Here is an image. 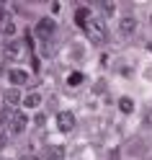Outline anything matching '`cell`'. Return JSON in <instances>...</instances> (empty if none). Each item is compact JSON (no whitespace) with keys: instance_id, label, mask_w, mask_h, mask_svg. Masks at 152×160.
Masks as SVG:
<instances>
[{"instance_id":"6da1fadb","label":"cell","mask_w":152,"mask_h":160,"mask_svg":"<svg viewBox=\"0 0 152 160\" xmlns=\"http://www.w3.org/2000/svg\"><path fill=\"white\" fill-rule=\"evenodd\" d=\"M85 34H88V39H90L93 44H106V39H108L106 23L98 21V18H90V21L85 23Z\"/></svg>"},{"instance_id":"7a4b0ae2","label":"cell","mask_w":152,"mask_h":160,"mask_svg":"<svg viewBox=\"0 0 152 160\" xmlns=\"http://www.w3.org/2000/svg\"><path fill=\"white\" fill-rule=\"evenodd\" d=\"M8 132L11 134H23L26 132V124H28V119L23 111H11V116H8Z\"/></svg>"},{"instance_id":"3957f363","label":"cell","mask_w":152,"mask_h":160,"mask_svg":"<svg viewBox=\"0 0 152 160\" xmlns=\"http://www.w3.org/2000/svg\"><path fill=\"white\" fill-rule=\"evenodd\" d=\"M57 31V21L54 18H39L36 21V36L42 39V42H49V39L54 36Z\"/></svg>"},{"instance_id":"277c9868","label":"cell","mask_w":152,"mask_h":160,"mask_svg":"<svg viewBox=\"0 0 152 160\" xmlns=\"http://www.w3.org/2000/svg\"><path fill=\"white\" fill-rule=\"evenodd\" d=\"M75 124H77V119H75L72 111H59V114H57V129H59V132H65V134L72 132Z\"/></svg>"},{"instance_id":"5b68a950","label":"cell","mask_w":152,"mask_h":160,"mask_svg":"<svg viewBox=\"0 0 152 160\" xmlns=\"http://www.w3.org/2000/svg\"><path fill=\"white\" fill-rule=\"evenodd\" d=\"M8 80H11L13 85H26L28 83V72H26V70L13 67V70H8Z\"/></svg>"},{"instance_id":"8992f818","label":"cell","mask_w":152,"mask_h":160,"mask_svg":"<svg viewBox=\"0 0 152 160\" xmlns=\"http://www.w3.org/2000/svg\"><path fill=\"white\" fill-rule=\"evenodd\" d=\"M119 31L124 34V36H131V34L137 31V18H131V16L121 18V21H119Z\"/></svg>"},{"instance_id":"52a82bcc","label":"cell","mask_w":152,"mask_h":160,"mask_svg":"<svg viewBox=\"0 0 152 160\" xmlns=\"http://www.w3.org/2000/svg\"><path fill=\"white\" fill-rule=\"evenodd\" d=\"M3 98H5V103H8V108H16L18 103L23 101V98H21V91H18V88H8Z\"/></svg>"},{"instance_id":"ba28073f","label":"cell","mask_w":152,"mask_h":160,"mask_svg":"<svg viewBox=\"0 0 152 160\" xmlns=\"http://www.w3.org/2000/svg\"><path fill=\"white\" fill-rule=\"evenodd\" d=\"M88 21H90V8H88V5H80L77 11H75V23L85 28V23H88Z\"/></svg>"},{"instance_id":"9c48e42d","label":"cell","mask_w":152,"mask_h":160,"mask_svg":"<svg viewBox=\"0 0 152 160\" xmlns=\"http://www.w3.org/2000/svg\"><path fill=\"white\" fill-rule=\"evenodd\" d=\"M39 103H42V96H39V93H28V96L23 98V106H26V108H36Z\"/></svg>"},{"instance_id":"30bf717a","label":"cell","mask_w":152,"mask_h":160,"mask_svg":"<svg viewBox=\"0 0 152 160\" xmlns=\"http://www.w3.org/2000/svg\"><path fill=\"white\" fill-rule=\"evenodd\" d=\"M47 160H65V150L62 147H49L47 150Z\"/></svg>"},{"instance_id":"8fae6325","label":"cell","mask_w":152,"mask_h":160,"mask_svg":"<svg viewBox=\"0 0 152 160\" xmlns=\"http://www.w3.org/2000/svg\"><path fill=\"white\" fill-rule=\"evenodd\" d=\"M83 80H85L83 72H70V75H67V85H70V88H75V85L83 83Z\"/></svg>"},{"instance_id":"7c38bea8","label":"cell","mask_w":152,"mask_h":160,"mask_svg":"<svg viewBox=\"0 0 152 160\" xmlns=\"http://www.w3.org/2000/svg\"><path fill=\"white\" fill-rule=\"evenodd\" d=\"M119 108H121L124 114H131V111H134V101H131V98H121V101H119Z\"/></svg>"},{"instance_id":"4fadbf2b","label":"cell","mask_w":152,"mask_h":160,"mask_svg":"<svg viewBox=\"0 0 152 160\" xmlns=\"http://www.w3.org/2000/svg\"><path fill=\"white\" fill-rule=\"evenodd\" d=\"M18 52H21V49H18V44H16V42H11V44H5V57H8V59H13V57H18Z\"/></svg>"},{"instance_id":"5bb4252c","label":"cell","mask_w":152,"mask_h":160,"mask_svg":"<svg viewBox=\"0 0 152 160\" xmlns=\"http://www.w3.org/2000/svg\"><path fill=\"white\" fill-rule=\"evenodd\" d=\"M0 31H3L5 36H13V34H16V23H13V21H5V23H0Z\"/></svg>"},{"instance_id":"9a60e30c","label":"cell","mask_w":152,"mask_h":160,"mask_svg":"<svg viewBox=\"0 0 152 160\" xmlns=\"http://www.w3.org/2000/svg\"><path fill=\"white\" fill-rule=\"evenodd\" d=\"M5 145H8V129H5V127H0V150H3Z\"/></svg>"},{"instance_id":"2e32d148","label":"cell","mask_w":152,"mask_h":160,"mask_svg":"<svg viewBox=\"0 0 152 160\" xmlns=\"http://www.w3.org/2000/svg\"><path fill=\"white\" fill-rule=\"evenodd\" d=\"M145 127L152 129V111H147V116H145Z\"/></svg>"},{"instance_id":"e0dca14e","label":"cell","mask_w":152,"mask_h":160,"mask_svg":"<svg viewBox=\"0 0 152 160\" xmlns=\"http://www.w3.org/2000/svg\"><path fill=\"white\" fill-rule=\"evenodd\" d=\"M5 21H8V13H5V8L0 5V23H5Z\"/></svg>"},{"instance_id":"ac0fdd59","label":"cell","mask_w":152,"mask_h":160,"mask_svg":"<svg viewBox=\"0 0 152 160\" xmlns=\"http://www.w3.org/2000/svg\"><path fill=\"white\" fill-rule=\"evenodd\" d=\"M21 160H42V158H36V155H23Z\"/></svg>"},{"instance_id":"d6986e66","label":"cell","mask_w":152,"mask_h":160,"mask_svg":"<svg viewBox=\"0 0 152 160\" xmlns=\"http://www.w3.org/2000/svg\"><path fill=\"white\" fill-rule=\"evenodd\" d=\"M108 160H119V150H114V152H111V158Z\"/></svg>"},{"instance_id":"ffe728a7","label":"cell","mask_w":152,"mask_h":160,"mask_svg":"<svg viewBox=\"0 0 152 160\" xmlns=\"http://www.w3.org/2000/svg\"><path fill=\"white\" fill-rule=\"evenodd\" d=\"M147 47H150V52H152V42H150V44H147Z\"/></svg>"}]
</instances>
